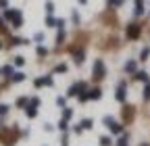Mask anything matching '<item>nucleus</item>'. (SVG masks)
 I'll return each mask as SVG.
<instances>
[{
    "instance_id": "nucleus-1",
    "label": "nucleus",
    "mask_w": 150,
    "mask_h": 146,
    "mask_svg": "<svg viewBox=\"0 0 150 146\" xmlns=\"http://www.w3.org/2000/svg\"><path fill=\"white\" fill-rule=\"evenodd\" d=\"M4 19L11 21L15 29H19V27L23 25V15H21V11H19V9H6V11H4Z\"/></svg>"
},
{
    "instance_id": "nucleus-2",
    "label": "nucleus",
    "mask_w": 150,
    "mask_h": 146,
    "mask_svg": "<svg viewBox=\"0 0 150 146\" xmlns=\"http://www.w3.org/2000/svg\"><path fill=\"white\" fill-rule=\"evenodd\" d=\"M92 75H94V79H104V77H106V67H104V61H100V59L94 61Z\"/></svg>"
},
{
    "instance_id": "nucleus-3",
    "label": "nucleus",
    "mask_w": 150,
    "mask_h": 146,
    "mask_svg": "<svg viewBox=\"0 0 150 146\" xmlns=\"http://www.w3.org/2000/svg\"><path fill=\"white\" fill-rule=\"evenodd\" d=\"M102 121H104V125L108 127V132H110V134H115V136H121V134H123V125H121V123H117L112 117H108V115H106Z\"/></svg>"
},
{
    "instance_id": "nucleus-4",
    "label": "nucleus",
    "mask_w": 150,
    "mask_h": 146,
    "mask_svg": "<svg viewBox=\"0 0 150 146\" xmlns=\"http://www.w3.org/2000/svg\"><path fill=\"white\" fill-rule=\"evenodd\" d=\"M83 92H88V84H86V82H75V84L69 88L67 96H79V94H83Z\"/></svg>"
},
{
    "instance_id": "nucleus-5",
    "label": "nucleus",
    "mask_w": 150,
    "mask_h": 146,
    "mask_svg": "<svg viewBox=\"0 0 150 146\" xmlns=\"http://www.w3.org/2000/svg\"><path fill=\"white\" fill-rule=\"evenodd\" d=\"M33 86H35V88H44V86H46V88H52V86H54V79H52V75H44V77H40V79H35Z\"/></svg>"
},
{
    "instance_id": "nucleus-6",
    "label": "nucleus",
    "mask_w": 150,
    "mask_h": 146,
    "mask_svg": "<svg viewBox=\"0 0 150 146\" xmlns=\"http://www.w3.org/2000/svg\"><path fill=\"white\" fill-rule=\"evenodd\" d=\"M125 96H127V84H125V82H121V84L117 86V92H115V98H117L119 102H125Z\"/></svg>"
},
{
    "instance_id": "nucleus-7",
    "label": "nucleus",
    "mask_w": 150,
    "mask_h": 146,
    "mask_svg": "<svg viewBox=\"0 0 150 146\" xmlns=\"http://www.w3.org/2000/svg\"><path fill=\"white\" fill-rule=\"evenodd\" d=\"M140 25L138 23H131V25H127V38L129 40H136V38H140Z\"/></svg>"
},
{
    "instance_id": "nucleus-8",
    "label": "nucleus",
    "mask_w": 150,
    "mask_h": 146,
    "mask_svg": "<svg viewBox=\"0 0 150 146\" xmlns=\"http://www.w3.org/2000/svg\"><path fill=\"white\" fill-rule=\"evenodd\" d=\"M86 94H88V100H100L102 98V90L100 88H90Z\"/></svg>"
},
{
    "instance_id": "nucleus-9",
    "label": "nucleus",
    "mask_w": 150,
    "mask_h": 146,
    "mask_svg": "<svg viewBox=\"0 0 150 146\" xmlns=\"http://www.w3.org/2000/svg\"><path fill=\"white\" fill-rule=\"evenodd\" d=\"M136 71H138V61H127L125 63V73H134L136 75Z\"/></svg>"
},
{
    "instance_id": "nucleus-10",
    "label": "nucleus",
    "mask_w": 150,
    "mask_h": 146,
    "mask_svg": "<svg viewBox=\"0 0 150 146\" xmlns=\"http://www.w3.org/2000/svg\"><path fill=\"white\" fill-rule=\"evenodd\" d=\"M146 13V6H144V2L142 0H136V9H134V15L136 17H140V15H144Z\"/></svg>"
},
{
    "instance_id": "nucleus-11",
    "label": "nucleus",
    "mask_w": 150,
    "mask_h": 146,
    "mask_svg": "<svg viewBox=\"0 0 150 146\" xmlns=\"http://www.w3.org/2000/svg\"><path fill=\"white\" fill-rule=\"evenodd\" d=\"M59 31H56V46H63L65 42V27H56Z\"/></svg>"
},
{
    "instance_id": "nucleus-12",
    "label": "nucleus",
    "mask_w": 150,
    "mask_h": 146,
    "mask_svg": "<svg viewBox=\"0 0 150 146\" xmlns=\"http://www.w3.org/2000/svg\"><path fill=\"white\" fill-rule=\"evenodd\" d=\"M83 57H86V52H83V50H75V52H73L75 65H81V63H83Z\"/></svg>"
},
{
    "instance_id": "nucleus-13",
    "label": "nucleus",
    "mask_w": 150,
    "mask_h": 146,
    "mask_svg": "<svg viewBox=\"0 0 150 146\" xmlns=\"http://www.w3.org/2000/svg\"><path fill=\"white\" fill-rule=\"evenodd\" d=\"M25 115H27L29 119H33V117L38 115V106H33V104H27V106H25Z\"/></svg>"
},
{
    "instance_id": "nucleus-14",
    "label": "nucleus",
    "mask_w": 150,
    "mask_h": 146,
    "mask_svg": "<svg viewBox=\"0 0 150 146\" xmlns=\"http://www.w3.org/2000/svg\"><path fill=\"white\" fill-rule=\"evenodd\" d=\"M71 117H73V108L65 106V108H63V115H61V119H65V121H71Z\"/></svg>"
},
{
    "instance_id": "nucleus-15",
    "label": "nucleus",
    "mask_w": 150,
    "mask_h": 146,
    "mask_svg": "<svg viewBox=\"0 0 150 146\" xmlns=\"http://www.w3.org/2000/svg\"><path fill=\"white\" fill-rule=\"evenodd\" d=\"M115 146H129V136H127V134H121V138L117 140Z\"/></svg>"
},
{
    "instance_id": "nucleus-16",
    "label": "nucleus",
    "mask_w": 150,
    "mask_h": 146,
    "mask_svg": "<svg viewBox=\"0 0 150 146\" xmlns=\"http://www.w3.org/2000/svg\"><path fill=\"white\" fill-rule=\"evenodd\" d=\"M106 4L112 6V9H121V6L125 4V0H106Z\"/></svg>"
},
{
    "instance_id": "nucleus-17",
    "label": "nucleus",
    "mask_w": 150,
    "mask_h": 146,
    "mask_svg": "<svg viewBox=\"0 0 150 146\" xmlns=\"http://www.w3.org/2000/svg\"><path fill=\"white\" fill-rule=\"evenodd\" d=\"M35 52H38V57H40V59L48 57V48H46V46H42V44H40V46L35 48Z\"/></svg>"
},
{
    "instance_id": "nucleus-18",
    "label": "nucleus",
    "mask_w": 150,
    "mask_h": 146,
    "mask_svg": "<svg viewBox=\"0 0 150 146\" xmlns=\"http://www.w3.org/2000/svg\"><path fill=\"white\" fill-rule=\"evenodd\" d=\"M136 79H138V82H146V84H148V73H146V71H136Z\"/></svg>"
},
{
    "instance_id": "nucleus-19",
    "label": "nucleus",
    "mask_w": 150,
    "mask_h": 146,
    "mask_svg": "<svg viewBox=\"0 0 150 146\" xmlns=\"http://www.w3.org/2000/svg\"><path fill=\"white\" fill-rule=\"evenodd\" d=\"M56 23H59V19H54L52 15L46 17V27H56Z\"/></svg>"
},
{
    "instance_id": "nucleus-20",
    "label": "nucleus",
    "mask_w": 150,
    "mask_h": 146,
    "mask_svg": "<svg viewBox=\"0 0 150 146\" xmlns=\"http://www.w3.org/2000/svg\"><path fill=\"white\" fill-rule=\"evenodd\" d=\"M13 73H15V71H13V65H6V67H2V75H6L8 79L13 77Z\"/></svg>"
},
{
    "instance_id": "nucleus-21",
    "label": "nucleus",
    "mask_w": 150,
    "mask_h": 146,
    "mask_svg": "<svg viewBox=\"0 0 150 146\" xmlns=\"http://www.w3.org/2000/svg\"><path fill=\"white\" fill-rule=\"evenodd\" d=\"M23 79H25V73H13V77H11V82H15V84L23 82Z\"/></svg>"
},
{
    "instance_id": "nucleus-22",
    "label": "nucleus",
    "mask_w": 150,
    "mask_h": 146,
    "mask_svg": "<svg viewBox=\"0 0 150 146\" xmlns=\"http://www.w3.org/2000/svg\"><path fill=\"white\" fill-rule=\"evenodd\" d=\"M44 9H46V15H52V13H54V2H52V0H46Z\"/></svg>"
},
{
    "instance_id": "nucleus-23",
    "label": "nucleus",
    "mask_w": 150,
    "mask_h": 146,
    "mask_svg": "<svg viewBox=\"0 0 150 146\" xmlns=\"http://www.w3.org/2000/svg\"><path fill=\"white\" fill-rule=\"evenodd\" d=\"M59 130H61V132H67V130H69V121L61 119V121H59Z\"/></svg>"
},
{
    "instance_id": "nucleus-24",
    "label": "nucleus",
    "mask_w": 150,
    "mask_h": 146,
    "mask_svg": "<svg viewBox=\"0 0 150 146\" xmlns=\"http://www.w3.org/2000/svg\"><path fill=\"white\" fill-rule=\"evenodd\" d=\"M71 21H73V25H79V21H81V19H79V13H77V11H73V15H71Z\"/></svg>"
},
{
    "instance_id": "nucleus-25",
    "label": "nucleus",
    "mask_w": 150,
    "mask_h": 146,
    "mask_svg": "<svg viewBox=\"0 0 150 146\" xmlns=\"http://www.w3.org/2000/svg\"><path fill=\"white\" fill-rule=\"evenodd\" d=\"M27 104H29V98L27 96H21V98L17 100V106H27Z\"/></svg>"
},
{
    "instance_id": "nucleus-26",
    "label": "nucleus",
    "mask_w": 150,
    "mask_h": 146,
    "mask_svg": "<svg viewBox=\"0 0 150 146\" xmlns=\"http://www.w3.org/2000/svg\"><path fill=\"white\" fill-rule=\"evenodd\" d=\"M100 144H102V146H112V140H110L108 136H102V138H100Z\"/></svg>"
},
{
    "instance_id": "nucleus-27",
    "label": "nucleus",
    "mask_w": 150,
    "mask_h": 146,
    "mask_svg": "<svg viewBox=\"0 0 150 146\" xmlns=\"http://www.w3.org/2000/svg\"><path fill=\"white\" fill-rule=\"evenodd\" d=\"M148 57H150V48H144V50L140 52V61H146Z\"/></svg>"
},
{
    "instance_id": "nucleus-28",
    "label": "nucleus",
    "mask_w": 150,
    "mask_h": 146,
    "mask_svg": "<svg viewBox=\"0 0 150 146\" xmlns=\"http://www.w3.org/2000/svg\"><path fill=\"white\" fill-rule=\"evenodd\" d=\"M54 71H56V73H67V65H65V63L56 65V67H54Z\"/></svg>"
},
{
    "instance_id": "nucleus-29",
    "label": "nucleus",
    "mask_w": 150,
    "mask_h": 146,
    "mask_svg": "<svg viewBox=\"0 0 150 146\" xmlns=\"http://www.w3.org/2000/svg\"><path fill=\"white\" fill-rule=\"evenodd\" d=\"M56 104L65 108V106H67V98H65V96H59V98H56Z\"/></svg>"
},
{
    "instance_id": "nucleus-30",
    "label": "nucleus",
    "mask_w": 150,
    "mask_h": 146,
    "mask_svg": "<svg viewBox=\"0 0 150 146\" xmlns=\"http://www.w3.org/2000/svg\"><path fill=\"white\" fill-rule=\"evenodd\" d=\"M144 100H150V82H148L146 88H144Z\"/></svg>"
},
{
    "instance_id": "nucleus-31",
    "label": "nucleus",
    "mask_w": 150,
    "mask_h": 146,
    "mask_svg": "<svg viewBox=\"0 0 150 146\" xmlns=\"http://www.w3.org/2000/svg\"><path fill=\"white\" fill-rule=\"evenodd\" d=\"M15 65H17V67H23V65H25V59H23V57H15Z\"/></svg>"
},
{
    "instance_id": "nucleus-32",
    "label": "nucleus",
    "mask_w": 150,
    "mask_h": 146,
    "mask_svg": "<svg viewBox=\"0 0 150 146\" xmlns=\"http://www.w3.org/2000/svg\"><path fill=\"white\" fill-rule=\"evenodd\" d=\"M29 104H33V106H40V98H38V96H31V98H29Z\"/></svg>"
},
{
    "instance_id": "nucleus-33",
    "label": "nucleus",
    "mask_w": 150,
    "mask_h": 146,
    "mask_svg": "<svg viewBox=\"0 0 150 146\" xmlns=\"http://www.w3.org/2000/svg\"><path fill=\"white\" fill-rule=\"evenodd\" d=\"M8 113V106L6 104H0V115H6Z\"/></svg>"
},
{
    "instance_id": "nucleus-34",
    "label": "nucleus",
    "mask_w": 150,
    "mask_h": 146,
    "mask_svg": "<svg viewBox=\"0 0 150 146\" xmlns=\"http://www.w3.org/2000/svg\"><path fill=\"white\" fill-rule=\"evenodd\" d=\"M44 130H46V132H52L54 125H52V123H44Z\"/></svg>"
},
{
    "instance_id": "nucleus-35",
    "label": "nucleus",
    "mask_w": 150,
    "mask_h": 146,
    "mask_svg": "<svg viewBox=\"0 0 150 146\" xmlns=\"http://www.w3.org/2000/svg\"><path fill=\"white\" fill-rule=\"evenodd\" d=\"M33 40H35V42H42V40H44V33H35Z\"/></svg>"
},
{
    "instance_id": "nucleus-36",
    "label": "nucleus",
    "mask_w": 150,
    "mask_h": 146,
    "mask_svg": "<svg viewBox=\"0 0 150 146\" xmlns=\"http://www.w3.org/2000/svg\"><path fill=\"white\" fill-rule=\"evenodd\" d=\"M6 4H8L6 0H0V9H6Z\"/></svg>"
},
{
    "instance_id": "nucleus-37",
    "label": "nucleus",
    "mask_w": 150,
    "mask_h": 146,
    "mask_svg": "<svg viewBox=\"0 0 150 146\" xmlns=\"http://www.w3.org/2000/svg\"><path fill=\"white\" fill-rule=\"evenodd\" d=\"M77 2H79V4H86V2H88V0H77Z\"/></svg>"
},
{
    "instance_id": "nucleus-38",
    "label": "nucleus",
    "mask_w": 150,
    "mask_h": 146,
    "mask_svg": "<svg viewBox=\"0 0 150 146\" xmlns=\"http://www.w3.org/2000/svg\"><path fill=\"white\" fill-rule=\"evenodd\" d=\"M0 50H2V42H0Z\"/></svg>"
},
{
    "instance_id": "nucleus-39",
    "label": "nucleus",
    "mask_w": 150,
    "mask_h": 146,
    "mask_svg": "<svg viewBox=\"0 0 150 146\" xmlns=\"http://www.w3.org/2000/svg\"><path fill=\"white\" fill-rule=\"evenodd\" d=\"M0 73H2V69H0Z\"/></svg>"
},
{
    "instance_id": "nucleus-40",
    "label": "nucleus",
    "mask_w": 150,
    "mask_h": 146,
    "mask_svg": "<svg viewBox=\"0 0 150 146\" xmlns=\"http://www.w3.org/2000/svg\"><path fill=\"white\" fill-rule=\"evenodd\" d=\"M65 146H67V144H65Z\"/></svg>"
}]
</instances>
